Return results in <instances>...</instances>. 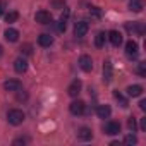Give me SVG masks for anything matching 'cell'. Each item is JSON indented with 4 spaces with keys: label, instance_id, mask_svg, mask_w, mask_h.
I'll list each match as a JSON object with an SVG mask.
<instances>
[{
    "label": "cell",
    "instance_id": "1",
    "mask_svg": "<svg viewBox=\"0 0 146 146\" xmlns=\"http://www.w3.org/2000/svg\"><path fill=\"white\" fill-rule=\"evenodd\" d=\"M24 119H26L24 112H23V110H17V108H12V110H9V113H7V120H9V124H12V125L23 124Z\"/></svg>",
    "mask_w": 146,
    "mask_h": 146
},
{
    "label": "cell",
    "instance_id": "2",
    "mask_svg": "<svg viewBox=\"0 0 146 146\" xmlns=\"http://www.w3.org/2000/svg\"><path fill=\"white\" fill-rule=\"evenodd\" d=\"M69 110H70L72 115H83L86 112V103L83 100H76V102H72L69 105Z\"/></svg>",
    "mask_w": 146,
    "mask_h": 146
},
{
    "label": "cell",
    "instance_id": "3",
    "mask_svg": "<svg viewBox=\"0 0 146 146\" xmlns=\"http://www.w3.org/2000/svg\"><path fill=\"white\" fill-rule=\"evenodd\" d=\"M88 29H90V26H88L86 21H78V23L74 24V36L83 38V36H86Z\"/></svg>",
    "mask_w": 146,
    "mask_h": 146
},
{
    "label": "cell",
    "instance_id": "4",
    "mask_svg": "<svg viewBox=\"0 0 146 146\" xmlns=\"http://www.w3.org/2000/svg\"><path fill=\"white\" fill-rule=\"evenodd\" d=\"M35 19H36V23H40V24H50V23H52V14H50L48 11H38L36 16H35Z\"/></svg>",
    "mask_w": 146,
    "mask_h": 146
},
{
    "label": "cell",
    "instance_id": "5",
    "mask_svg": "<svg viewBox=\"0 0 146 146\" xmlns=\"http://www.w3.org/2000/svg\"><path fill=\"white\" fill-rule=\"evenodd\" d=\"M105 134H108V136H115V134H119L120 132V124L119 122H113V120H110V122H107L105 124Z\"/></svg>",
    "mask_w": 146,
    "mask_h": 146
},
{
    "label": "cell",
    "instance_id": "6",
    "mask_svg": "<svg viewBox=\"0 0 146 146\" xmlns=\"http://www.w3.org/2000/svg\"><path fill=\"white\" fill-rule=\"evenodd\" d=\"M79 67L84 70V72H90L93 69V60L90 55H81L79 57Z\"/></svg>",
    "mask_w": 146,
    "mask_h": 146
},
{
    "label": "cell",
    "instance_id": "7",
    "mask_svg": "<svg viewBox=\"0 0 146 146\" xmlns=\"http://www.w3.org/2000/svg\"><path fill=\"white\" fill-rule=\"evenodd\" d=\"M112 78H113L112 62H110V60H105V64H103V81H105V83H110Z\"/></svg>",
    "mask_w": 146,
    "mask_h": 146
},
{
    "label": "cell",
    "instance_id": "8",
    "mask_svg": "<svg viewBox=\"0 0 146 146\" xmlns=\"http://www.w3.org/2000/svg\"><path fill=\"white\" fill-rule=\"evenodd\" d=\"M81 81L79 79H74L70 84H69V88H67V93L70 95V96H78L79 95V91H81Z\"/></svg>",
    "mask_w": 146,
    "mask_h": 146
},
{
    "label": "cell",
    "instance_id": "9",
    "mask_svg": "<svg viewBox=\"0 0 146 146\" xmlns=\"http://www.w3.org/2000/svg\"><path fill=\"white\" fill-rule=\"evenodd\" d=\"M4 88H5V91H17V90L23 88V84L17 79H9V81L4 83Z\"/></svg>",
    "mask_w": 146,
    "mask_h": 146
},
{
    "label": "cell",
    "instance_id": "10",
    "mask_svg": "<svg viewBox=\"0 0 146 146\" xmlns=\"http://www.w3.org/2000/svg\"><path fill=\"white\" fill-rule=\"evenodd\" d=\"M5 40L11 41V43H16L19 40V31L14 29V28H7L5 29Z\"/></svg>",
    "mask_w": 146,
    "mask_h": 146
},
{
    "label": "cell",
    "instance_id": "11",
    "mask_svg": "<svg viewBox=\"0 0 146 146\" xmlns=\"http://www.w3.org/2000/svg\"><path fill=\"white\" fill-rule=\"evenodd\" d=\"M108 40H110V43H112L113 46H119V45L122 43V35H120L119 31L112 29V31L108 33Z\"/></svg>",
    "mask_w": 146,
    "mask_h": 146
},
{
    "label": "cell",
    "instance_id": "12",
    "mask_svg": "<svg viewBox=\"0 0 146 146\" xmlns=\"http://www.w3.org/2000/svg\"><path fill=\"white\" fill-rule=\"evenodd\" d=\"M125 53H127L129 57H136V55H137V43H136L134 40H129V41L125 43Z\"/></svg>",
    "mask_w": 146,
    "mask_h": 146
},
{
    "label": "cell",
    "instance_id": "13",
    "mask_svg": "<svg viewBox=\"0 0 146 146\" xmlns=\"http://www.w3.org/2000/svg\"><path fill=\"white\" fill-rule=\"evenodd\" d=\"M91 137H93V132H91L90 127H81V129L78 131V139H81V141H90Z\"/></svg>",
    "mask_w": 146,
    "mask_h": 146
},
{
    "label": "cell",
    "instance_id": "14",
    "mask_svg": "<svg viewBox=\"0 0 146 146\" xmlns=\"http://www.w3.org/2000/svg\"><path fill=\"white\" fill-rule=\"evenodd\" d=\"M110 113H112V110H110L108 105H98V108H96V115H98L100 119H108Z\"/></svg>",
    "mask_w": 146,
    "mask_h": 146
},
{
    "label": "cell",
    "instance_id": "15",
    "mask_svg": "<svg viewBox=\"0 0 146 146\" xmlns=\"http://www.w3.org/2000/svg\"><path fill=\"white\" fill-rule=\"evenodd\" d=\"M14 69H16V72L23 74V72L28 70V62H26L24 58H16V62H14Z\"/></svg>",
    "mask_w": 146,
    "mask_h": 146
},
{
    "label": "cell",
    "instance_id": "16",
    "mask_svg": "<svg viewBox=\"0 0 146 146\" xmlns=\"http://www.w3.org/2000/svg\"><path fill=\"white\" fill-rule=\"evenodd\" d=\"M127 95L132 96V98L141 96V95H143V86H139V84H132V86H129V88H127Z\"/></svg>",
    "mask_w": 146,
    "mask_h": 146
},
{
    "label": "cell",
    "instance_id": "17",
    "mask_svg": "<svg viewBox=\"0 0 146 146\" xmlns=\"http://www.w3.org/2000/svg\"><path fill=\"white\" fill-rule=\"evenodd\" d=\"M38 43H40L41 46H50V45L53 43V36H50V35L43 33V35H40V36H38Z\"/></svg>",
    "mask_w": 146,
    "mask_h": 146
},
{
    "label": "cell",
    "instance_id": "18",
    "mask_svg": "<svg viewBox=\"0 0 146 146\" xmlns=\"http://www.w3.org/2000/svg\"><path fill=\"white\" fill-rule=\"evenodd\" d=\"M125 28H127L129 31H136L139 36L144 33V26H143V23H136V24H125Z\"/></svg>",
    "mask_w": 146,
    "mask_h": 146
},
{
    "label": "cell",
    "instance_id": "19",
    "mask_svg": "<svg viewBox=\"0 0 146 146\" xmlns=\"http://www.w3.org/2000/svg\"><path fill=\"white\" fill-rule=\"evenodd\" d=\"M129 9L132 12H141L143 11V2H141V0H131V2H129Z\"/></svg>",
    "mask_w": 146,
    "mask_h": 146
},
{
    "label": "cell",
    "instance_id": "20",
    "mask_svg": "<svg viewBox=\"0 0 146 146\" xmlns=\"http://www.w3.org/2000/svg\"><path fill=\"white\" fill-rule=\"evenodd\" d=\"M113 96H115V100L120 103V107H124V108H127V107H129V102H127V100L119 93V91H113Z\"/></svg>",
    "mask_w": 146,
    "mask_h": 146
},
{
    "label": "cell",
    "instance_id": "21",
    "mask_svg": "<svg viewBox=\"0 0 146 146\" xmlns=\"http://www.w3.org/2000/svg\"><path fill=\"white\" fill-rule=\"evenodd\" d=\"M105 38H107V35H105V33H98V35H96V38H95V45H96L98 48H102V46L105 45Z\"/></svg>",
    "mask_w": 146,
    "mask_h": 146
},
{
    "label": "cell",
    "instance_id": "22",
    "mask_svg": "<svg viewBox=\"0 0 146 146\" xmlns=\"http://www.w3.org/2000/svg\"><path fill=\"white\" fill-rule=\"evenodd\" d=\"M17 19H19V12H16V11H14V12H9V14L5 16V21H7L9 24H11V23H16Z\"/></svg>",
    "mask_w": 146,
    "mask_h": 146
},
{
    "label": "cell",
    "instance_id": "23",
    "mask_svg": "<svg viewBox=\"0 0 146 146\" xmlns=\"http://www.w3.org/2000/svg\"><path fill=\"white\" fill-rule=\"evenodd\" d=\"M124 143H125V144H136V143H137V137H136L134 134H127L125 139H124Z\"/></svg>",
    "mask_w": 146,
    "mask_h": 146
},
{
    "label": "cell",
    "instance_id": "24",
    "mask_svg": "<svg viewBox=\"0 0 146 146\" xmlns=\"http://www.w3.org/2000/svg\"><path fill=\"white\" fill-rule=\"evenodd\" d=\"M137 74L143 76V78L146 76V64L144 62H139V65H137Z\"/></svg>",
    "mask_w": 146,
    "mask_h": 146
},
{
    "label": "cell",
    "instance_id": "25",
    "mask_svg": "<svg viewBox=\"0 0 146 146\" xmlns=\"http://www.w3.org/2000/svg\"><path fill=\"white\" fill-rule=\"evenodd\" d=\"M127 125H129V129H131L132 132H136V129H137V125H136V119H134V117H131V119L127 120Z\"/></svg>",
    "mask_w": 146,
    "mask_h": 146
},
{
    "label": "cell",
    "instance_id": "26",
    "mask_svg": "<svg viewBox=\"0 0 146 146\" xmlns=\"http://www.w3.org/2000/svg\"><path fill=\"white\" fill-rule=\"evenodd\" d=\"M16 98H17L19 102H24V100H28V95H26V93H21V90H17V91H16Z\"/></svg>",
    "mask_w": 146,
    "mask_h": 146
},
{
    "label": "cell",
    "instance_id": "27",
    "mask_svg": "<svg viewBox=\"0 0 146 146\" xmlns=\"http://www.w3.org/2000/svg\"><path fill=\"white\" fill-rule=\"evenodd\" d=\"M21 52H23V53H26V55H31V53H33L31 45H23V46H21Z\"/></svg>",
    "mask_w": 146,
    "mask_h": 146
},
{
    "label": "cell",
    "instance_id": "28",
    "mask_svg": "<svg viewBox=\"0 0 146 146\" xmlns=\"http://www.w3.org/2000/svg\"><path fill=\"white\" fill-rule=\"evenodd\" d=\"M90 14H93L95 17H100V16H102V11H100L98 7H91V11H90Z\"/></svg>",
    "mask_w": 146,
    "mask_h": 146
},
{
    "label": "cell",
    "instance_id": "29",
    "mask_svg": "<svg viewBox=\"0 0 146 146\" xmlns=\"http://www.w3.org/2000/svg\"><path fill=\"white\" fill-rule=\"evenodd\" d=\"M57 31L64 33L65 31V21H58V26H57Z\"/></svg>",
    "mask_w": 146,
    "mask_h": 146
},
{
    "label": "cell",
    "instance_id": "30",
    "mask_svg": "<svg viewBox=\"0 0 146 146\" xmlns=\"http://www.w3.org/2000/svg\"><path fill=\"white\" fill-rule=\"evenodd\" d=\"M24 143H28V139H26V137H19V139H16L12 144H14V146H19V144H24Z\"/></svg>",
    "mask_w": 146,
    "mask_h": 146
},
{
    "label": "cell",
    "instance_id": "31",
    "mask_svg": "<svg viewBox=\"0 0 146 146\" xmlns=\"http://www.w3.org/2000/svg\"><path fill=\"white\" fill-rule=\"evenodd\" d=\"M67 17H69V9H64V12L60 16V21H65L67 23Z\"/></svg>",
    "mask_w": 146,
    "mask_h": 146
},
{
    "label": "cell",
    "instance_id": "32",
    "mask_svg": "<svg viewBox=\"0 0 146 146\" xmlns=\"http://www.w3.org/2000/svg\"><path fill=\"white\" fill-rule=\"evenodd\" d=\"M55 7H64V0H53V2H52Z\"/></svg>",
    "mask_w": 146,
    "mask_h": 146
},
{
    "label": "cell",
    "instance_id": "33",
    "mask_svg": "<svg viewBox=\"0 0 146 146\" xmlns=\"http://www.w3.org/2000/svg\"><path fill=\"white\" fill-rule=\"evenodd\" d=\"M139 108H141V110H146V100H141V102H139Z\"/></svg>",
    "mask_w": 146,
    "mask_h": 146
},
{
    "label": "cell",
    "instance_id": "34",
    "mask_svg": "<svg viewBox=\"0 0 146 146\" xmlns=\"http://www.w3.org/2000/svg\"><path fill=\"white\" fill-rule=\"evenodd\" d=\"M141 129H146V119L141 120Z\"/></svg>",
    "mask_w": 146,
    "mask_h": 146
},
{
    "label": "cell",
    "instance_id": "35",
    "mask_svg": "<svg viewBox=\"0 0 146 146\" xmlns=\"http://www.w3.org/2000/svg\"><path fill=\"white\" fill-rule=\"evenodd\" d=\"M0 16H2V5H0Z\"/></svg>",
    "mask_w": 146,
    "mask_h": 146
},
{
    "label": "cell",
    "instance_id": "36",
    "mask_svg": "<svg viewBox=\"0 0 146 146\" xmlns=\"http://www.w3.org/2000/svg\"><path fill=\"white\" fill-rule=\"evenodd\" d=\"M0 55H2V46H0Z\"/></svg>",
    "mask_w": 146,
    "mask_h": 146
}]
</instances>
